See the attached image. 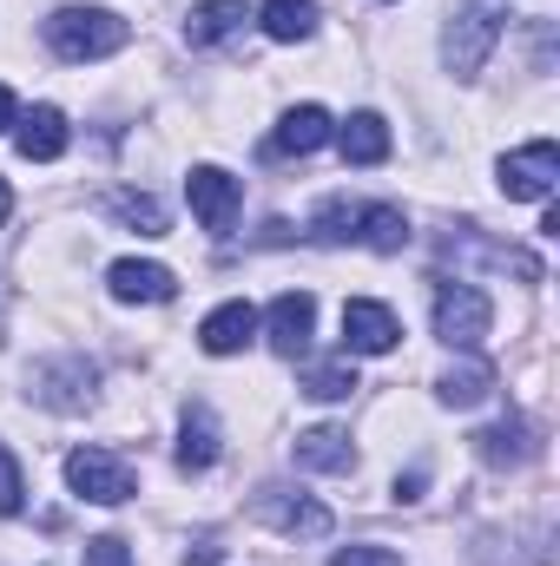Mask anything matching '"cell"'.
<instances>
[{
  "label": "cell",
  "mask_w": 560,
  "mask_h": 566,
  "mask_svg": "<svg viewBox=\"0 0 560 566\" xmlns=\"http://www.w3.org/2000/svg\"><path fill=\"white\" fill-rule=\"evenodd\" d=\"M501 20H508V0H455L442 20V66L455 80H475L501 40Z\"/></svg>",
  "instance_id": "1"
},
{
  "label": "cell",
  "mask_w": 560,
  "mask_h": 566,
  "mask_svg": "<svg viewBox=\"0 0 560 566\" xmlns=\"http://www.w3.org/2000/svg\"><path fill=\"white\" fill-rule=\"evenodd\" d=\"M46 46L66 60V66H86V60H106L126 46V20L113 7H60L46 20Z\"/></svg>",
  "instance_id": "2"
},
{
  "label": "cell",
  "mask_w": 560,
  "mask_h": 566,
  "mask_svg": "<svg viewBox=\"0 0 560 566\" xmlns=\"http://www.w3.org/2000/svg\"><path fill=\"white\" fill-rule=\"evenodd\" d=\"M488 323H495V303H488L475 283H462V277L435 283V336H442L448 349H481Z\"/></svg>",
  "instance_id": "3"
},
{
  "label": "cell",
  "mask_w": 560,
  "mask_h": 566,
  "mask_svg": "<svg viewBox=\"0 0 560 566\" xmlns=\"http://www.w3.org/2000/svg\"><path fill=\"white\" fill-rule=\"evenodd\" d=\"M66 488L80 494V501H93V507H120V501H133V468L113 454V448H73L66 454Z\"/></svg>",
  "instance_id": "4"
},
{
  "label": "cell",
  "mask_w": 560,
  "mask_h": 566,
  "mask_svg": "<svg viewBox=\"0 0 560 566\" xmlns=\"http://www.w3.org/2000/svg\"><path fill=\"white\" fill-rule=\"evenodd\" d=\"M93 382H100V369H93L86 356H53V363H40V369L27 376V396H33L40 409H53V416H73V409L93 402Z\"/></svg>",
  "instance_id": "5"
},
{
  "label": "cell",
  "mask_w": 560,
  "mask_h": 566,
  "mask_svg": "<svg viewBox=\"0 0 560 566\" xmlns=\"http://www.w3.org/2000/svg\"><path fill=\"white\" fill-rule=\"evenodd\" d=\"M554 185H560V145L554 139H535V145H521V151L501 158V191H508V198H521V205H548Z\"/></svg>",
  "instance_id": "6"
},
{
  "label": "cell",
  "mask_w": 560,
  "mask_h": 566,
  "mask_svg": "<svg viewBox=\"0 0 560 566\" xmlns=\"http://www.w3.org/2000/svg\"><path fill=\"white\" fill-rule=\"evenodd\" d=\"M185 198H191V218L211 231V238H225L231 231V218H238V178L225 171V165H191V178H185Z\"/></svg>",
  "instance_id": "7"
},
{
  "label": "cell",
  "mask_w": 560,
  "mask_h": 566,
  "mask_svg": "<svg viewBox=\"0 0 560 566\" xmlns=\"http://www.w3.org/2000/svg\"><path fill=\"white\" fill-rule=\"evenodd\" d=\"M396 336H403V323H396L390 303H376V296H350V303H343V349H356V356H390Z\"/></svg>",
  "instance_id": "8"
},
{
  "label": "cell",
  "mask_w": 560,
  "mask_h": 566,
  "mask_svg": "<svg viewBox=\"0 0 560 566\" xmlns=\"http://www.w3.org/2000/svg\"><path fill=\"white\" fill-rule=\"evenodd\" d=\"M258 323H265L271 349L297 363V356L310 349V336H317V296H310V290H283V296L265 310V316H258Z\"/></svg>",
  "instance_id": "9"
},
{
  "label": "cell",
  "mask_w": 560,
  "mask_h": 566,
  "mask_svg": "<svg viewBox=\"0 0 560 566\" xmlns=\"http://www.w3.org/2000/svg\"><path fill=\"white\" fill-rule=\"evenodd\" d=\"M66 145H73V126H66L60 106H33V113L13 119V151H20L27 165H53Z\"/></svg>",
  "instance_id": "10"
},
{
  "label": "cell",
  "mask_w": 560,
  "mask_h": 566,
  "mask_svg": "<svg viewBox=\"0 0 560 566\" xmlns=\"http://www.w3.org/2000/svg\"><path fill=\"white\" fill-rule=\"evenodd\" d=\"M336 139V119L323 113V106H290L278 119V133L265 139V151L271 158H303V151H317V145Z\"/></svg>",
  "instance_id": "11"
},
{
  "label": "cell",
  "mask_w": 560,
  "mask_h": 566,
  "mask_svg": "<svg viewBox=\"0 0 560 566\" xmlns=\"http://www.w3.org/2000/svg\"><path fill=\"white\" fill-rule=\"evenodd\" d=\"M106 290H113L120 303H172V296H178V277H172L165 264H152V258H120V264L106 271Z\"/></svg>",
  "instance_id": "12"
},
{
  "label": "cell",
  "mask_w": 560,
  "mask_h": 566,
  "mask_svg": "<svg viewBox=\"0 0 560 566\" xmlns=\"http://www.w3.org/2000/svg\"><path fill=\"white\" fill-rule=\"evenodd\" d=\"M251 336H258V310H251L245 296H238V303H218V310L198 323V349H205V356H238Z\"/></svg>",
  "instance_id": "13"
},
{
  "label": "cell",
  "mask_w": 560,
  "mask_h": 566,
  "mask_svg": "<svg viewBox=\"0 0 560 566\" xmlns=\"http://www.w3.org/2000/svg\"><path fill=\"white\" fill-rule=\"evenodd\" d=\"M290 461L297 468H310V474H350L356 468V448H350V434L343 428H303L297 441H290Z\"/></svg>",
  "instance_id": "14"
},
{
  "label": "cell",
  "mask_w": 560,
  "mask_h": 566,
  "mask_svg": "<svg viewBox=\"0 0 560 566\" xmlns=\"http://www.w3.org/2000/svg\"><path fill=\"white\" fill-rule=\"evenodd\" d=\"M448 258H481V264H495V271H515L521 283H541V258H535V251H521V244H488L475 224H462V231L448 238Z\"/></svg>",
  "instance_id": "15"
},
{
  "label": "cell",
  "mask_w": 560,
  "mask_h": 566,
  "mask_svg": "<svg viewBox=\"0 0 560 566\" xmlns=\"http://www.w3.org/2000/svg\"><path fill=\"white\" fill-rule=\"evenodd\" d=\"M435 389H442V402H448V409H475V402H488V396H495V363H488V356H475V349H462V363H448Z\"/></svg>",
  "instance_id": "16"
},
{
  "label": "cell",
  "mask_w": 560,
  "mask_h": 566,
  "mask_svg": "<svg viewBox=\"0 0 560 566\" xmlns=\"http://www.w3.org/2000/svg\"><path fill=\"white\" fill-rule=\"evenodd\" d=\"M258 514H265L278 534H303V541L330 534V507H317V501H303V494L290 501L283 488H265V494H258Z\"/></svg>",
  "instance_id": "17"
},
{
  "label": "cell",
  "mask_w": 560,
  "mask_h": 566,
  "mask_svg": "<svg viewBox=\"0 0 560 566\" xmlns=\"http://www.w3.org/2000/svg\"><path fill=\"white\" fill-rule=\"evenodd\" d=\"M218 454H225V441H218V416H211L205 402H191L185 422H178V468H185V474H205Z\"/></svg>",
  "instance_id": "18"
},
{
  "label": "cell",
  "mask_w": 560,
  "mask_h": 566,
  "mask_svg": "<svg viewBox=\"0 0 560 566\" xmlns=\"http://www.w3.org/2000/svg\"><path fill=\"white\" fill-rule=\"evenodd\" d=\"M343 165H383L390 158V119L383 113H350V126H336Z\"/></svg>",
  "instance_id": "19"
},
{
  "label": "cell",
  "mask_w": 560,
  "mask_h": 566,
  "mask_svg": "<svg viewBox=\"0 0 560 566\" xmlns=\"http://www.w3.org/2000/svg\"><path fill=\"white\" fill-rule=\"evenodd\" d=\"M245 20H251L245 0H198V7L185 13V40H191V46H218V40H231Z\"/></svg>",
  "instance_id": "20"
},
{
  "label": "cell",
  "mask_w": 560,
  "mask_h": 566,
  "mask_svg": "<svg viewBox=\"0 0 560 566\" xmlns=\"http://www.w3.org/2000/svg\"><path fill=\"white\" fill-rule=\"evenodd\" d=\"M356 244H370V251L396 258V251L409 244V218H403L396 205H363V211H356Z\"/></svg>",
  "instance_id": "21"
},
{
  "label": "cell",
  "mask_w": 560,
  "mask_h": 566,
  "mask_svg": "<svg viewBox=\"0 0 560 566\" xmlns=\"http://www.w3.org/2000/svg\"><path fill=\"white\" fill-rule=\"evenodd\" d=\"M258 27L283 40V46H297V40H310L317 33V0H265L258 7Z\"/></svg>",
  "instance_id": "22"
},
{
  "label": "cell",
  "mask_w": 560,
  "mask_h": 566,
  "mask_svg": "<svg viewBox=\"0 0 560 566\" xmlns=\"http://www.w3.org/2000/svg\"><path fill=\"white\" fill-rule=\"evenodd\" d=\"M475 454H481L488 468H515V461H528V422L508 416V422L481 428V434H475Z\"/></svg>",
  "instance_id": "23"
},
{
  "label": "cell",
  "mask_w": 560,
  "mask_h": 566,
  "mask_svg": "<svg viewBox=\"0 0 560 566\" xmlns=\"http://www.w3.org/2000/svg\"><path fill=\"white\" fill-rule=\"evenodd\" d=\"M106 205H113V218H120V224H133L139 238H165V205H158L152 191H113Z\"/></svg>",
  "instance_id": "24"
},
{
  "label": "cell",
  "mask_w": 560,
  "mask_h": 566,
  "mask_svg": "<svg viewBox=\"0 0 560 566\" xmlns=\"http://www.w3.org/2000/svg\"><path fill=\"white\" fill-rule=\"evenodd\" d=\"M356 211H363V205H350V198H330V205L317 211L310 238H317V244H356Z\"/></svg>",
  "instance_id": "25"
},
{
  "label": "cell",
  "mask_w": 560,
  "mask_h": 566,
  "mask_svg": "<svg viewBox=\"0 0 560 566\" xmlns=\"http://www.w3.org/2000/svg\"><path fill=\"white\" fill-rule=\"evenodd\" d=\"M303 396H317V402H343V396H356V369H350V363H317V369L303 376Z\"/></svg>",
  "instance_id": "26"
},
{
  "label": "cell",
  "mask_w": 560,
  "mask_h": 566,
  "mask_svg": "<svg viewBox=\"0 0 560 566\" xmlns=\"http://www.w3.org/2000/svg\"><path fill=\"white\" fill-rule=\"evenodd\" d=\"M27 507V474H20V461H13V448L0 441V521H13Z\"/></svg>",
  "instance_id": "27"
},
{
  "label": "cell",
  "mask_w": 560,
  "mask_h": 566,
  "mask_svg": "<svg viewBox=\"0 0 560 566\" xmlns=\"http://www.w3.org/2000/svg\"><path fill=\"white\" fill-rule=\"evenodd\" d=\"M86 566H133V547L120 534H100V541H86Z\"/></svg>",
  "instance_id": "28"
},
{
  "label": "cell",
  "mask_w": 560,
  "mask_h": 566,
  "mask_svg": "<svg viewBox=\"0 0 560 566\" xmlns=\"http://www.w3.org/2000/svg\"><path fill=\"white\" fill-rule=\"evenodd\" d=\"M330 566H403V554L396 547H336Z\"/></svg>",
  "instance_id": "29"
},
{
  "label": "cell",
  "mask_w": 560,
  "mask_h": 566,
  "mask_svg": "<svg viewBox=\"0 0 560 566\" xmlns=\"http://www.w3.org/2000/svg\"><path fill=\"white\" fill-rule=\"evenodd\" d=\"M422 481H428V474H422V468H409V474L396 481V501H422Z\"/></svg>",
  "instance_id": "30"
},
{
  "label": "cell",
  "mask_w": 560,
  "mask_h": 566,
  "mask_svg": "<svg viewBox=\"0 0 560 566\" xmlns=\"http://www.w3.org/2000/svg\"><path fill=\"white\" fill-rule=\"evenodd\" d=\"M13 119H20V99H13V93L0 86V133H13Z\"/></svg>",
  "instance_id": "31"
},
{
  "label": "cell",
  "mask_w": 560,
  "mask_h": 566,
  "mask_svg": "<svg viewBox=\"0 0 560 566\" xmlns=\"http://www.w3.org/2000/svg\"><path fill=\"white\" fill-rule=\"evenodd\" d=\"M7 211H13V191H7V185H0V224H7Z\"/></svg>",
  "instance_id": "32"
}]
</instances>
